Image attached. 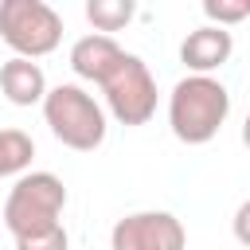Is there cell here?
<instances>
[{"mask_svg":"<svg viewBox=\"0 0 250 250\" xmlns=\"http://www.w3.org/2000/svg\"><path fill=\"white\" fill-rule=\"evenodd\" d=\"M35 156V141L23 129H0V176H23Z\"/></svg>","mask_w":250,"mask_h":250,"instance_id":"cell-10","label":"cell"},{"mask_svg":"<svg viewBox=\"0 0 250 250\" xmlns=\"http://www.w3.org/2000/svg\"><path fill=\"white\" fill-rule=\"evenodd\" d=\"M16 250H70V234H66V227L59 223V227H51V230L16 238Z\"/></svg>","mask_w":250,"mask_h":250,"instance_id":"cell-13","label":"cell"},{"mask_svg":"<svg viewBox=\"0 0 250 250\" xmlns=\"http://www.w3.org/2000/svg\"><path fill=\"white\" fill-rule=\"evenodd\" d=\"M102 94H105V105L109 113L121 121V125H145L152 113H156V78L148 70V62L141 55H121L117 66L102 78Z\"/></svg>","mask_w":250,"mask_h":250,"instance_id":"cell-5","label":"cell"},{"mask_svg":"<svg viewBox=\"0 0 250 250\" xmlns=\"http://www.w3.org/2000/svg\"><path fill=\"white\" fill-rule=\"evenodd\" d=\"M188 230L172 211H133L113 223L109 250H184Z\"/></svg>","mask_w":250,"mask_h":250,"instance_id":"cell-6","label":"cell"},{"mask_svg":"<svg viewBox=\"0 0 250 250\" xmlns=\"http://www.w3.org/2000/svg\"><path fill=\"white\" fill-rule=\"evenodd\" d=\"M43 117H47L55 141H62L74 152H94L105 141V109L78 82L51 86L43 98Z\"/></svg>","mask_w":250,"mask_h":250,"instance_id":"cell-2","label":"cell"},{"mask_svg":"<svg viewBox=\"0 0 250 250\" xmlns=\"http://www.w3.org/2000/svg\"><path fill=\"white\" fill-rule=\"evenodd\" d=\"M121 55H125V51L117 47L113 35H98V31H94V35H82V39L70 47V70H74L78 78L102 86V78L117 66Z\"/></svg>","mask_w":250,"mask_h":250,"instance_id":"cell-8","label":"cell"},{"mask_svg":"<svg viewBox=\"0 0 250 250\" xmlns=\"http://www.w3.org/2000/svg\"><path fill=\"white\" fill-rule=\"evenodd\" d=\"M234 51V39L227 27H215V23H203L195 31H188V39L180 43V62L191 70V74H211L219 70Z\"/></svg>","mask_w":250,"mask_h":250,"instance_id":"cell-7","label":"cell"},{"mask_svg":"<svg viewBox=\"0 0 250 250\" xmlns=\"http://www.w3.org/2000/svg\"><path fill=\"white\" fill-rule=\"evenodd\" d=\"M242 145L250 148V113H246V121H242Z\"/></svg>","mask_w":250,"mask_h":250,"instance_id":"cell-15","label":"cell"},{"mask_svg":"<svg viewBox=\"0 0 250 250\" xmlns=\"http://www.w3.org/2000/svg\"><path fill=\"white\" fill-rule=\"evenodd\" d=\"M0 39L16 59H43L62 43V16L43 0H0Z\"/></svg>","mask_w":250,"mask_h":250,"instance_id":"cell-4","label":"cell"},{"mask_svg":"<svg viewBox=\"0 0 250 250\" xmlns=\"http://www.w3.org/2000/svg\"><path fill=\"white\" fill-rule=\"evenodd\" d=\"M133 16H137V4L133 0H90L86 4V20L98 27V35L121 31Z\"/></svg>","mask_w":250,"mask_h":250,"instance_id":"cell-11","label":"cell"},{"mask_svg":"<svg viewBox=\"0 0 250 250\" xmlns=\"http://www.w3.org/2000/svg\"><path fill=\"white\" fill-rule=\"evenodd\" d=\"M203 16L215 27H230L238 20H250V8H246V0H203Z\"/></svg>","mask_w":250,"mask_h":250,"instance_id":"cell-12","label":"cell"},{"mask_svg":"<svg viewBox=\"0 0 250 250\" xmlns=\"http://www.w3.org/2000/svg\"><path fill=\"white\" fill-rule=\"evenodd\" d=\"M66 188L55 172H23L4 199V227L12 238L39 234L62 223Z\"/></svg>","mask_w":250,"mask_h":250,"instance_id":"cell-3","label":"cell"},{"mask_svg":"<svg viewBox=\"0 0 250 250\" xmlns=\"http://www.w3.org/2000/svg\"><path fill=\"white\" fill-rule=\"evenodd\" d=\"M234 238L242 246H250V199H242L238 211H234Z\"/></svg>","mask_w":250,"mask_h":250,"instance_id":"cell-14","label":"cell"},{"mask_svg":"<svg viewBox=\"0 0 250 250\" xmlns=\"http://www.w3.org/2000/svg\"><path fill=\"white\" fill-rule=\"evenodd\" d=\"M230 113V94L211 74H188L168 94V125L184 145H207Z\"/></svg>","mask_w":250,"mask_h":250,"instance_id":"cell-1","label":"cell"},{"mask_svg":"<svg viewBox=\"0 0 250 250\" xmlns=\"http://www.w3.org/2000/svg\"><path fill=\"white\" fill-rule=\"evenodd\" d=\"M246 8H250V0H246Z\"/></svg>","mask_w":250,"mask_h":250,"instance_id":"cell-16","label":"cell"},{"mask_svg":"<svg viewBox=\"0 0 250 250\" xmlns=\"http://www.w3.org/2000/svg\"><path fill=\"white\" fill-rule=\"evenodd\" d=\"M0 90L12 105H43L47 98V74L35 59H8L0 66Z\"/></svg>","mask_w":250,"mask_h":250,"instance_id":"cell-9","label":"cell"}]
</instances>
